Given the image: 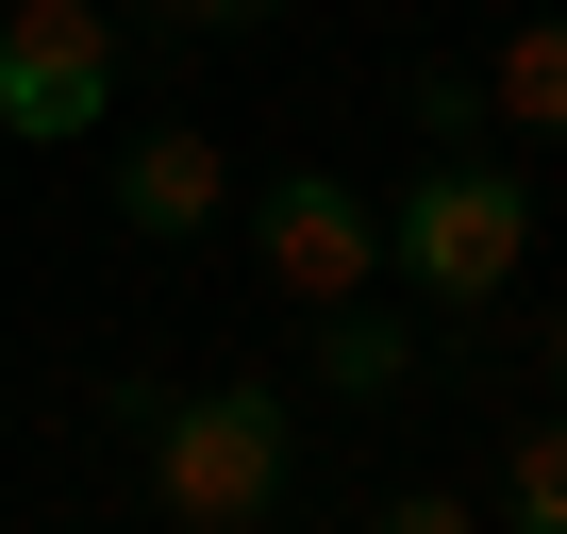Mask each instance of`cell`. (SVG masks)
<instances>
[{
  "mask_svg": "<svg viewBox=\"0 0 567 534\" xmlns=\"http://www.w3.org/2000/svg\"><path fill=\"white\" fill-rule=\"evenodd\" d=\"M417 134H484V84L467 68H417Z\"/></svg>",
  "mask_w": 567,
  "mask_h": 534,
  "instance_id": "9",
  "label": "cell"
},
{
  "mask_svg": "<svg viewBox=\"0 0 567 534\" xmlns=\"http://www.w3.org/2000/svg\"><path fill=\"white\" fill-rule=\"evenodd\" d=\"M484 101H501L517 134H567V18H517L501 68H484Z\"/></svg>",
  "mask_w": 567,
  "mask_h": 534,
  "instance_id": "7",
  "label": "cell"
},
{
  "mask_svg": "<svg viewBox=\"0 0 567 534\" xmlns=\"http://www.w3.org/2000/svg\"><path fill=\"white\" fill-rule=\"evenodd\" d=\"M284 468H301V418H284L267 384H200V401H167V418H151V501H167L184 534L267 517V501H284Z\"/></svg>",
  "mask_w": 567,
  "mask_h": 534,
  "instance_id": "2",
  "label": "cell"
},
{
  "mask_svg": "<svg viewBox=\"0 0 567 534\" xmlns=\"http://www.w3.org/2000/svg\"><path fill=\"white\" fill-rule=\"evenodd\" d=\"M250 250L284 301H368L384 285V201H351L334 167H267L250 184Z\"/></svg>",
  "mask_w": 567,
  "mask_h": 534,
  "instance_id": "4",
  "label": "cell"
},
{
  "mask_svg": "<svg viewBox=\"0 0 567 534\" xmlns=\"http://www.w3.org/2000/svg\"><path fill=\"white\" fill-rule=\"evenodd\" d=\"M217 201H234V184H217V134H134V151H117V217H134L151 250L217 234Z\"/></svg>",
  "mask_w": 567,
  "mask_h": 534,
  "instance_id": "5",
  "label": "cell"
},
{
  "mask_svg": "<svg viewBox=\"0 0 567 534\" xmlns=\"http://www.w3.org/2000/svg\"><path fill=\"white\" fill-rule=\"evenodd\" d=\"M534 351H550V384H567V301H550V335H534Z\"/></svg>",
  "mask_w": 567,
  "mask_h": 534,
  "instance_id": "12",
  "label": "cell"
},
{
  "mask_svg": "<svg viewBox=\"0 0 567 534\" xmlns=\"http://www.w3.org/2000/svg\"><path fill=\"white\" fill-rule=\"evenodd\" d=\"M501 517H517V534H567V418H534V434L501 451Z\"/></svg>",
  "mask_w": 567,
  "mask_h": 534,
  "instance_id": "8",
  "label": "cell"
},
{
  "mask_svg": "<svg viewBox=\"0 0 567 534\" xmlns=\"http://www.w3.org/2000/svg\"><path fill=\"white\" fill-rule=\"evenodd\" d=\"M234 534H267V517H234Z\"/></svg>",
  "mask_w": 567,
  "mask_h": 534,
  "instance_id": "13",
  "label": "cell"
},
{
  "mask_svg": "<svg viewBox=\"0 0 567 534\" xmlns=\"http://www.w3.org/2000/svg\"><path fill=\"white\" fill-rule=\"evenodd\" d=\"M318 384H334V401H401V384H417V335H401L384 301H318Z\"/></svg>",
  "mask_w": 567,
  "mask_h": 534,
  "instance_id": "6",
  "label": "cell"
},
{
  "mask_svg": "<svg viewBox=\"0 0 567 534\" xmlns=\"http://www.w3.org/2000/svg\"><path fill=\"white\" fill-rule=\"evenodd\" d=\"M151 18H184V34H267L284 0H151Z\"/></svg>",
  "mask_w": 567,
  "mask_h": 534,
  "instance_id": "11",
  "label": "cell"
},
{
  "mask_svg": "<svg viewBox=\"0 0 567 534\" xmlns=\"http://www.w3.org/2000/svg\"><path fill=\"white\" fill-rule=\"evenodd\" d=\"M368 534H484V517H467V501H451V484H401V501H384V517H368Z\"/></svg>",
  "mask_w": 567,
  "mask_h": 534,
  "instance_id": "10",
  "label": "cell"
},
{
  "mask_svg": "<svg viewBox=\"0 0 567 534\" xmlns=\"http://www.w3.org/2000/svg\"><path fill=\"white\" fill-rule=\"evenodd\" d=\"M517 250H534V184L484 167V151H434V167L384 201V267H401L417 301H451V318H484V301L517 285Z\"/></svg>",
  "mask_w": 567,
  "mask_h": 534,
  "instance_id": "1",
  "label": "cell"
},
{
  "mask_svg": "<svg viewBox=\"0 0 567 534\" xmlns=\"http://www.w3.org/2000/svg\"><path fill=\"white\" fill-rule=\"evenodd\" d=\"M101 117H117V18L101 0H18L0 18V134L84 151Z\"/></svg>",
  "mask_w": 567,
  "mask_h": 534,
  "instance_id": "3",
  "label": "cell"
}]
</instances>
